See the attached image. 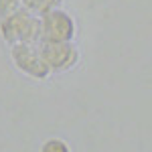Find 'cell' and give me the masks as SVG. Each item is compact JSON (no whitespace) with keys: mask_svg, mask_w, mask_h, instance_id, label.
Masks as SVG:
<instances>
[{"mask_svg":"<svg viewBox=\"0 0 152 152\" xmlns=\"http://www.w3.org/2000/svg\"><path fill=\"white\" fill-rule=\"evenodd\" d=\"M43 33L51 43H59L69 39L73 33V23H71L69 14L63 10H51L43 18Z\"/></svg>","mask_w":152,"mask_h":152,"instance_id":"1","label":"cell"},{"mask_svg":"<svg viewBox=\"0 0 152 152\" xmlns=\"http://www.w3.org/2000/svg\"><path fill=\"white\" fill-rule=\"evenodd\" d=\"M35 28V18L31 10H14L6 16V20L2 23V31L6 39H28V35H33Z\"/></svg>","mask_w":152,"mask_h":152,"instance_id":"2","label":"cell"},{"mask_svg":"<svg viewBox=\"0 0 152 152\" xmlns=\"http://www.w3.org/2000/svg\"><path fill=\"white\" fill-rule=\"evenodd\" d=\"M14 59H16V63L20 65V69L28 71L31 75H37V77H43L47 69H45V61H39L35 59V53H33V49L28 47H16L14 49Z\"/></svg>","mask_w":152,"mask_h":152,"instance_id":"3","label":"cell"},{"mask_svg":"<svg viewBox=\"0 0 152 152\" xmlns=\"http://www.w3.org/2000/svg\"><path fill=\"white\" fill-rule=\"evenodd\" d=\"M23 2H24V6H26V10L39 12V14H47V12L55 10V6L61 0H23Z\"/></svg>","mask_w":152,"mask_h":152,"instance_id":"4","label":"cell"},{"mask_svg":"<svg viewBox=\"0 0 152 152\" xmlns=\"http://www.w3.org/2000/svg\"><path fill=\"white\" fill-rule=\"evenodd\" d=\"M43 152H67V146L61 140H49L43 146Z\"/></svg>","mask_w":152,"mask_h":152,"instance_id":"5","label":"cell"},{"mask_svg":"<svg viewBox=\"0 0 152 152\" xmlns=\"http://www.w3.org/2000/svg\"><path fill=\"white\" fill-rule=\"evenodd\" d=\"M20 0H0V14H4V12H12L14 10V6L18 4Z\"/></svg>","mask_w":152,"mask_h":152,"instance_id":"6","label":"cell"}]
</instances>
